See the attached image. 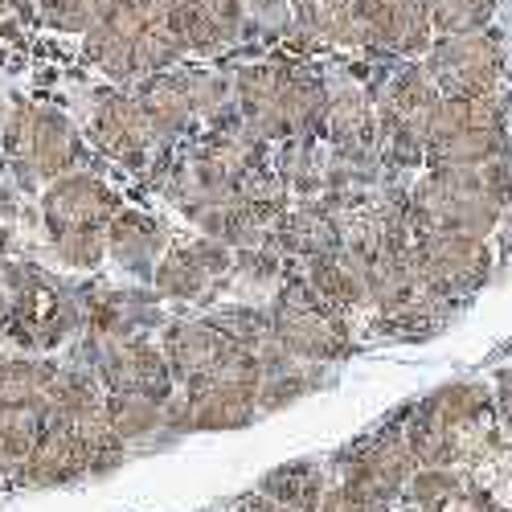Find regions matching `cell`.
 I'll return each mask as SVG.
<instances>
[{
	"label": "cell",
	"mask_w": 512,
	"mask_h": 512,
	"mask_svg": "<svg viewBox=\"0 0 512 512\" xmlns=\"http://www.w3.org/2000/svg\"><path fill=\"white\" fill-rule=\"evenodd\" d=\"M185 41L173 25V0H115L87 29V58L111 82H144L181 62Z\"/></svg>",
	"instance_id": "cell-1"
},
{
	"label": "cell",
	"mask_w": 512,
	"mask_h": 512,
	"mask_svg": "<svg viewBox=\"0 0 512 512\" xmlns=\"http://www.w3.org/2000/svg\"><path fill=\"white\" fill-rule=\"evenodd\" d=\"M512 201V164H439L431 168L410 197V213L418 230H447V234H472L484 238L504 205Z\"/></svg>",
	"instance_id": "cell-2"
},
{
	"label": "cell",
	"mask_w": 512,
	"mask_h": 512,
	"mask_svg": "<svg viewBox=\"0 0 512 512\" xmlns=\"http://www.w3.org/2000/svg\"><path fill=\"white\" fill-rule=\"evenodd\" d=\"M496 422L484 386H443L402 422V435L418 467H472L496 443Z\"/></svg>",
	"instance_id": "cell-3"
},
{
	"label": "cell",
	"mask_w": 512,
	"mask_h": 512,
	"mask_svg": "<svg viewBox=\"0 0 512 512\" xmlns=\"http://www.w3.org/2000/svg\"><path fill=\"white\" fill-rule=\"evenodd\" d=\"M238 115L254 136L263 140H304L320 132L328 107V91L312 70L287 62H259L246 66L234 82Z\"/></svg>",
	"instance_id": "cell-4"
},
{
	"label": "cell",
	"mask_w": 512,
	"mask_h": 512,
	"mask_svg": "<svg viewBox=\"0 0 512 512\" xmlns=\"http://www.w3.org/2000/svg\"><path fill=\"white\" fill-rule=\"evenodd\" d=\"M119 213V197L91 173H66L50 181L41 197V222H46L58 259L74 271L99 267L107 254V230Z\"/></svg>",
	"instance_id": "cell-5"
},
{
	"label": "cell",
	"mask_w": 512,
	"mask_h": 512,
	"mask_svg": "<svg viewBox=\"0 0 512 512\" xmlns=\"http://www.w3.org/2000/svg\"><path fill=\"white\" fill-rule=\"evenodd\" d=\"M271 336L287 357L312 361V365L345 357L353 345L349 316L332 308L324 295H316L308 279H291L279 287L271 304Z\"/></svg>",
	"instance_id": "cell-6"
},
{
	"label": "cell",
	"mask_w": 512,
	"mask_h": 512,
	"mask_svg": "<svg viewBox=\"0 0 512 512\" xmlns=\"http://www.w3.org/2000/svg\"><path fill=\"white\" fill-rule=\"evenodd\" d=\"M508 156V123L496 95L439 99L426 127V160L439 164H492Z\"/></svg>",
	"instance_id": "cell-7"
},
{
	"label": "cell",
	"mask_w": 512,
	"mask_h": 512,
	"mask_svg": "<svg viewBox=\"0 0 512 512\" xmlns=\"http://www.w3.org/2000/svg\"><path fill=\"white\" fill-rule=\"evenodd\" d=\"M0 148L13 173L29 181H58L74 173L78 160V136L66 115L37 107V103H17L5 123H0Z\"/></svg>",
	"instance_id": "cell-8"
},
{
	"label": "cell",
	"mask_w": 512,
	"mask_h": 512,
	"mask_svg": "<svg viewBox=\"0 0 512 512\" xmlns=\"http://www.w3.org/2000/svg\"><path fill=\"white\" fill-rule=\"evenodd\" d=\"M185 426L189 431H238L259 414L263 394V361L259 353H246L218 373H205L185 381Z\"/></svg>",
	"instance_id": "cell-9"
},
{
	"label": "cell",
	"mask_w": 512,
	"mask_h": 512,
	"mask_svg": "<svg viewBox=\"0 0 512 512\" xmlns=\"http://www.w3.org/2000/svg\"><path fill=\"white\" fill-rule=\"evenodd\" d=\"M5 287H9V304H5V320L0 324H5L13 345L29 353H46L70 332L74 308L66 300V291L58 287V279L29 271V267H9Z\"/></svg>",
	"instance_id": "cell-10"
},
{
	"label": "cell",
	"mask_w": 512,
	"mask_h": 512,
	"mask_svg": "<svg viewBox=\"0 0 512 512\" xmlns=\"http://www.w3.org/2000/svg\"><path fill=\"white\" fill-rule=\"evenodd\" d=\"M410 259H414L418 283L443 304L459 300V295H472L492 271V254L484 238L447 234V230H414Z\"/></svg>",
	"instance_id": "cell-11"
},
{
	"label": "cell",
	"mask_w": 512,
	"mask_h": 512,
	"mask_svg": "<svg viewBox=\"0 0 512 512\" xmlns=\"http://www.w3.org/2000/svg\"><path fill=\"white\" fill-rule=\"evenodd\" d=\"M426 74L443 99H476L496 95L504 74V50L496 33H439L426 50Z\"/></svg>",
	"instance_id": "cell-12"
},
{
	"label": "cell",
	"mask_w": 512,
	"mask_h": 512,
	"mask_svg": "<svg viewBox=\"0 0 512 512\" xmlns=\"http://www.w3.org/2000/svg\"><path fill=\"white\" fill-rule=\"evenodd\" d=\"M439 87L426 74V66H406L398 70L377 103V123H381V144L390 148L394 160L414 164L426 160V127L439 107Z\"/></svg>",
	"instance_id": "cell-13"
},
{
	"label": "cell",
	"mask_w": 512,
	"mask_h": 512,
	"mask_svg": "<svg viewBox=\"0 0 512 512\" xmlns=\"http://www.w3.org/2000/svg\"><path fill=\"white\" fill-rule=\"evenodd\" d=\"M414 472H418V459H414V451H410V443L402 435V426H398L394 435L377 439L373 447H365L353 459L349 476H345V484H340V488H345L353 500H361L369 512H386L410 488Z\"/></svg>",
	"instance_id": "cell-14"
},
{
	"label": "cell",
	"mask_w": 512,
	"mask_h": 512,
	"mask_svg": "<svg viewBox=\"0 0 512 512\" xmlns=\"http://www.w3.org/2000/svg\"><path fill=\"white\" fill-rule=\"evenodd\" d=\"M230 271H234V250L205 234L197 242H181L160 254L156 287L160 295H173V300H205L209 291L222 287V279H230Z\"/></svg>",
	"instance_id": "cell-15"
},
{
	"label": "cell",
	"mask_w": 512,
	"mask_h": 512,
	"mask_svg": "<svg viewBox=\"0 0 512 512\" xmlns=\"http://www.w3.org/2000/svg\"><path fill=\"white\" fill-rule=\"evenodd\" d=\"M17 472L25 484L46 488V484H70L78 476H103V472H111V463L78 426L50 418L46 439L37 443V451L17 467Z\"/></svg>",
	"instance_id": "cell-16"
},
{
	"label": "cell",
	"mask_w": 512,
	"mask_h": 512,
	"mask_svg": "<svg viewBox=\"0 0 512 512\" xmlns=\"http://www.w3.org/2000/svg\"><path fill=\"white\" fill-rule=\"evenodd\" d=\"M91 132H95V144L127 168H144L156 156V148L164 144L140 103V95H123V91L99 99Z\"/></svg>",
	"instance_id": "cell-17"
},
{
	"label": "cell",
	"mask_w": 512,
	"mask_h": 512,
	"mask_svg": "<svg viewBox=\"0 0 512 512\" xmlns=\"http://www.w3.org/2000/svg\"><path fill=\"white\" fill-rule=\"evenodd\" d=\"M95 373H99L107 394H140V398H156V402H168L173 398V386H177L164 349L148 345L140 336L103 349L95 361Z\"/></svg>",
	"instance_id": "cell-18"
},
{
	"label": "cell",
	"mask_w": 512,
	"mask_h": 512,
	"mask_svg": "<svg viewBox=\"0 0 512 512\" xmlns=\"http://www.w3.org/2000/svg\"><path fill=\"white\" fill-rule=\"evenodd\" d=\"M160 349H164L168 365H173V377L181 381V386L185 381L205 377V373H218L230 361L254 353V349L238 345V340L213 320H177V324H168Z\"/></svg>",
	"instance_id": "cell-19"
},
{
	"label": "cell",
	"mask_w": 512,
	"mask_h": 512,
	"mask_svg": "<svg viewBox=\"0 0 512 512\" xmlns=\"http://www.w3.org/2000/svg\"><path fill=\"white\" fill-rule=\"evenodd\" d=\"M369 46L386 54H426L431 50V9L426 0H361Z\"/></svg>",
	"instance_id": "cell-20"
},
{
	"label": "cell",
	"mask_w": 512,
	"mask_h": 512,
	"mask_svg": "<svg viewBox=\"0 0 512 512\" xmlns=\"http://www.w3.org/2000/svg\"><path fill=\"white\" fill-rule=\"evenodd\" d=\"M320 136L328 140L336 160H345V164L369 160L381 144L377 107L353 87L328 95V107H324V119H320Z\"/></svg>",
	"instance_id": "cell-21"
},
{
	"label": "cell",
	"mask_w": 512,
	"mask_h": 512,
	"mask_svg": "<svg viewBox=\"0 0 512 512\" xmlns=\"http://www.w3.org/2000/svg\"><path fill=\"white\" fill-rule=\"evenodd\" d=\"M242 0H173V25L185 41V54H218L242 33Z\"/></svg>",
	"instance_id": "cell-22"
},
{
	"label": "cell",
	"mask_w": 512,
	"mask_h": 512,
	"mask_svg": "<svg viewBox=\"0 0 512 512\" xmlns=\"http://www.w3.org/2000/svg\"><path fill=\"white\" fill-rule=\"evenodd\" d=\"M291 21L320 46H336V50L369 46L361 0H291Z\"/></svg>",
	"instance_id": "cell-23"
},
{
	"label": "cell",
	"mask_w": 512,
	"mask_h": 512,
	"mask_svg": "<svg viewBox=\"0 0 512 512\" xmlns=\"http://www.w3.org/2000/svg\"><path fill=\"white\" fill-rule=\"evenodd\" d=\"M279 246L300 254L304 263L336 254L340 250V230H336V218H332V205L304 201L300 209H287L283 222H279Z\"/></svg>",
	"instance_id": "cell-24"
},
{
	"label": "cell",
	"mask_w": 512,
	"mask_h": 512,
	"mask_svg": "<svg viewBox=\"0 0 512 512\" xmlns=\"http://www.w3.org/2000/svg\"><path fill=\"white\" fill-rule=\"evenodd\" d=\"M160 246H164V234H160V226L148 218V213H136V209H119L115 213V222L107 230V250L123 267H132V271L156 267L160 263Z\"/></svg>",
	"instance_id": "cell-25"
},
{
	"label": "cell",
	"mask_w": 512,
	"mask_h": 512,
	"mask_svg": "<svg viewBox=\"0 0 512 512\" xmlns=\"http://www.w3.org/2000/svg\"><path fill=\"white\" fill-rule=\"evenodd\" d=\"M50 431V402L0 406V463L21 467Z\"/></svg>",
	"instance_id": "cell-26"
},
{
	"label": "cell",
	"mask_w": 512,
	"mask_h": 512,
	"mask_svg": "<svg viewBox=\"0 0 512 512\" xmlns=\"http://www.w3.org/2000/svg\"><path fill=\"white\" fill-rule=\"evenodd\" d=\"M58 365L41 357H9L0 361V406H25V402H50L58 386Z\"/></svg>",
	"instance_id": "cell-27"
},
{
	"label": "cell",
	"mask_w": 512,
	"mask_h": 512,
	"mask_svg": "<svg viewBox=\"0 0 512 512\" xmlns=\"http://www.w3.org/2000/svg\"><path fill=\"white\" fill-rule=\"evenodd\" d=\"M152 316L148 304H140L136 295H127V291H111L103 295V300L91 308V345L111 349V345H123V340H136V328Z\"/></svg>",
	"instance_id": "cell-28"
},
{
	"label": "cell",
	"mask_w": 512,
	"mask_h": 512,
	"mask_svg": "<svg viewBox=\"0 0 512 512\" xmlns=\"http://www.w3.org/2000/svg\"><path fill=\"white\" fill-rule=\"evenodd\" d=\"M271 504H279L283 512H320L324 504V476L312 463H287L263 480V492Z\"/></svg>",
	"instance_id": "cell-29"
},
{
	"label": "cell",
	"mask_w": 512,
	"mask_h": 512,
	"mask_svg": "<svg viewBox=\"0 0 512 512\" xmlns=\"http://www.w3.org/2000/svg\"><path fill=\"white\" fill-rule=\"evenodd\" d=\"M467 488H476L500 512H512V443H492L472 467H467Z\"/></svg>",
	"instance_id": "cell-30"
},
{
	"label": "cell",
	"mask_w": 512,
	"mask_h": 512,
	"mask_svg": "<svg viewBox=\"0 0 512 512\" xmlns=\"http://www.w3.org/2000/svg\"><path fill=\"white\" fill-rule=\"evenodd\" d=\"M164 406L156 398H140V394H107V422L111 431L119 435V443H140L148 439L156 426L164 422Z\"/></svg>",
	"instance_id": "cell-31"
},
{
	"label": "cell",
	"mask_w": 512,
	"mask_h": 512,
	"mask_svg": "<svg viewBox=\"0 0 512 512\" xmlns=\"http://www.w3.org/2000/svg\"><path fill=\"white\" fill-rule=\"evenodd\" d=\"M500 0H426L431 25L439 33H476L492 21Z\"/></svg>",
	"instance_id": "cell-32"
},
{
	"label": "cell",
	"mask_w": 512,
	"mask_h": 512,
	"mask_svg": "<svg viewBox=\"0 0 512 512\" xmlns=\"http://www.w3.org/2000/svg\"><path fill=\"white\" fill-rule=\"evenodd\" d=\"M111 5H115V0H29V9L41 21L54 25V29H70V33L91 29Z\"/></svg>",
	"instance_id": "cell-33"
},
{
	"label": "cell",
	"mask_w": 512,
	"mask_h": 512,
	"mask_svg": "<svg viewBox=\"0 0 512 512\" xmlns=\"http://www.w3.org/2000/svg\"><path fill=\"white\" fill-rule=\"evenodd\" d=\"M459 488H463V480L455 476V467H418L406 492L418 504V512H439Z\"/></svg>",
	"instance_id": "cell-34"
},
{
	"label": "cell",
	"mask_w": 512,
	"mask_h": 512,
	"mask_svg": "<svg viewBox=\"0 0 512 512\" xmlns=\"http://www.w3.org/2000/svg\"><path fill=\"white\" fill-rule=\"evenodd\" d=\"M439 512H500V508H496V504H488L476 488H467V484H463V488H459V492H455Z\"/></svg>",
	"instance_id": "cell-35"
},
{
	"label": "cell",
	"mask_w": 512,
	"mask_h": 512,
	"mask_svg": "<svg viewBox=\"0 0 512 512\" xmlns=\"http://www.w3.org/2000/svg\"><path fill=\"white\" fill-rule=\"evenodd\" d=\"M496 418H500V426L512 435V369H504L500 377H496Z\"/></svg>",
	"instance_id": "cell-36"
},
{
	"label": "cell",
	"mask_w": 512,
	"mask_h": 512,
	"mask_svg": "<svg viewBox=\"0 0 512 512\" xmlns=\"http://www.w3.org/2000/svg\"><path fill=\"white\" fill-rule=\"evenodd\" d=\"M320 512H369V508H365L361 500H353L345 488H332V492H324Z\"/></svg>",
	"instance_id": "cell-37"
},
{
	"label": "cell",
	"mask_w": 512,
	"mask_h": 512,
	"mask_svg": "<svg viewBox=\"0 0 512 512\" xmlns=\"http://www.w3.org/2000/svg\"><path fill=\"white\" fill-rule=\"evenodd\" d=\"M234 512H283L279 504H271L267 496H254V500H246V504H238Z\"/></svg>",
	"instance_id": "cell-38"
},
{
	"label": "cell",
	"mask_w": 512,
	"mask_h": 512,
	"mask_svg": "<svg viewBox=\"0 0 512 512\" xmlns=\"http://www.w3.org/2000/svg\"><path fill=\"white\" fill-rule=\"evenodd\" d=\"M5 304H9V291H5V279H0V320H5Z\"/></svg>",
	"instance_id": "cell-39"
},
{
	"label": "cell",
	"mask_w": 512,
	"mask_h": 512,
	"mask_svg": "<svg viewBox=\"0 0 512 512\" xmlns=\"http://www.w3.org/2000/svg\"><path fill=\"white\" fill-rule=\"evenodd\" d=\"M5 250H9V230L0 226V259H5Z\"/></svg>",
	"instance_id": "cell-40"
},
{
	"label": "cell",
	"mask_w": 512,
	"mask_h": 512,
	"mask_svg": "<svg viewBox=\"0 0 512 512\" xmlns=\"http://www.w3.org/2000/svg\"><path fill=\"white\" fill-rule=\"evenodd\" d=\"M9 5H13V0H0V13H5V9H9Z\"/></svg>",
	"instance_id": "cell-41"
},
{
	"label": "cell",
	"mask_w": 512,
	"mask_h": 512,
	"mask_svg": "<svg viewBox=\"0 0 512 512\" xmlns=\"http://www.w3.org/2000/svg\"><path fill=\"white\" fill-rule=\"evenodd\" d=\"M0 123H5V103H0Z\"/></svg>",
	"instance_id": "cell-42"
}]
</instances>
